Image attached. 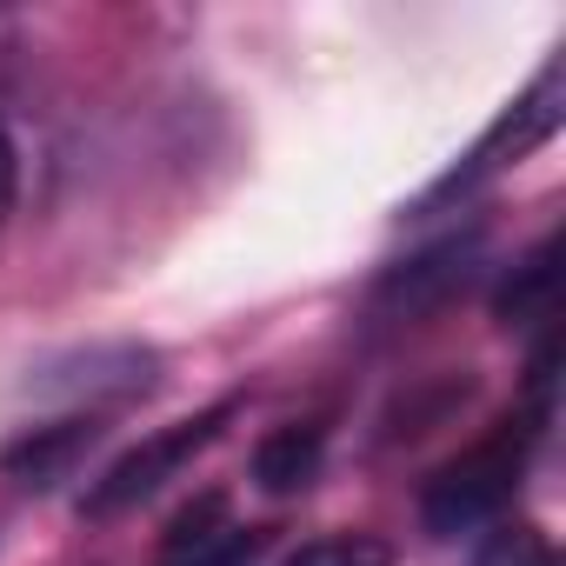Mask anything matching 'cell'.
<instances>
[{
	"label": "cell",
	"mask_w": 566,
	"mask_h": 566,
	"mask_svg": "<svg viewBox=\"0 0 566 566\" xmlns=\"http://www.w3.org/2000/svg\"><path fill=\"white\" fill-rule=\"evenodd\" d=\"M539 440V413L533 420H500L486 440H473L460 460H447L427 493H420V520L427 533L453 539V533H473L486 520L506 513V500L520 493V473H526V453Z\"/></svg>",
	"instance_id": "1"
},
{
	"label": "cell",
	"mask_w": 566,
	"mask_h": 566,
	"mask_svg": "<svg viewBox=\"0 0 566 566\" xmlns=\"http://www.w3.org/2000/svg\"><path fill=\"white\" fill-rule=\"evenodd\" d=\"M467 253H473V240H447V247H433V253H420V260H400V273L380 280V307L420 314L427 301H440L453 280L467 273Z\"/></svg>",
	"instance_id": "8"
},
{
	"label": "cell",
	"mask_w": 566,
	"mask_h": 566,
	"mask_svg": "<svg viewBox=\"0 0 566 566\" xmlns=\"http://www.w3.org/2000/svg\"><path fill=\"white\" fill-rule=\"evenodd\" d=\"M14 180H21V167H14V140H8V127H0V220H8V207H14Z\"/></svg>",
	"instance_id": "12"
},
{
	"label": "cell",
	"mask_w": 566,
	"mask_h": 566,
	"mask_svg": "<svg viewBox=\"0 0 566 566\" xmlns=\"http://www.w3.org/2000/svg\"><path fill=\"white\" fill-rule=\"evenodd\" d=\"M94 413H74V420H54V427H34L28 440H14L8 453H0V473H8L14 486H54L87 447H94Z\"/></svg>",
	"instance_id": "6"
},
{
	"label": "cell",
	"mask_w": 566,
	"mask_h": 566,
	"mask_svg": "<svg viewBox=\"0 0 566 566\" xmlns=\"http://www.w3.org/2000/svg\"><path fill=\"white\" fill-rule=\"evenodd\" d=\"M473 566H559V559H553V539L539 526H493V539L480 546Z\"/></svg>",
	"instance_id": "11"
},
{
	"label": "cell",
	"mask_w": 566,
	"mask_h": 566,
	"mask_svg": "<svg viewBox=\"0 0 566 566\" xmlns=\"http://www.w3.org/2000/svg\"><path fill=\"white\" fill-rule=\"evenodd\" d=\"M553 240H539L500 287V321L506 327H533V321H553Z\"/></svg>",
	"instance_id": "9"
},
{
	"label": "cell",
	"mask_w": 566,
	"mask_h": 566,
	"mask_svg": "<svg viewBox=\"0 0 566 566\" xmlns=\"http://www.w3.org/2000/svg\"><path fill=\"white\" fill-rule=\"evenodd\" d=\"M559 114H566V61L553 54L539 74H533V87L473 140V154L460 160V167H447L440 180H433V193L420 200V213H433V207H447V200H467L480 180H493L500 167H520L539 140H553L559 134Z\"/></svg>",
	"instance_id": "3"
},
{
	"label": "cell",
	"mask_w": 566,
	"mask_h": 566,
	"mask_svg": "<svg viewBox=\"0 0 566 566\" xmlns=\"http://www.w3.org/2000/svg\"><path fill=\"white\" fill-rule=\"evenodd\" d=\"M321 460H327V427L321 420H287L253 447V486L260 493H301V486H314Z\"/></svg>",
	"instance_id": "7"
},
{
	"label": "cell",
	"mask_w": 566,
	"mask_h": 566,
	"mask_svg": "<svg viewBox=\"0 0 566 566\" xmlns=\"http://www.w3.org/2000/svg\"><path fill=\"white\" fill-rule=\"evenodd\" d=\"M160 380V354L154 347H134V340H101V347H81V354H61L48 360L28 394L34 400H67V407H107V400H134Z\"/></svg>",
	"instance_id": "4"
},
{
	"label": "cell",
	"mask_w": 566,
	"mask_h": 566,
	"mask_svg": "<svg viewBox=\"0 0 566 566\" xmlns=\"http://www.w3.org/2000/svg\"><path fill=\"white\" fill-rule=\"evenodd\" d=\"M233 413H240V400H213V407H200V413H187V420H174V427H154L140 447H127L120 460H107V467L87 480L81 513H87V520H120V513H134V506L154 500L167 480H180V467H193V460L227 433Z\"/></svg>",
	"instance_id": "2"
},
{
	"label": "cell",
	"mask_w": 566,
	"mask_h": 566,
	"mask_svg": "<svg viewBox=\"0 0 566 566\" xmlns=\"http://www.w3.org/2000/svg\"><path fill=\"white\" fill-rule=\"evenodd\" d=\"M253 553H260V533L227 520V500L207 493L200 506H187L174 520V533L160 546V566H253Z\"/></svg>",
	"instance_id": "5"
},
{
	"label": "cell",
	"mask_w": 566,
	"mask_h": 566,
	"mask_svg": "<svg viewBox=\"0 0 566 566\" xmlns=\"http://www.w3.org/2000/svg\"><path fill=\"white\" fill-rule=\"evenodd\" d=\"M287 566H394V546L374 533H321L301 553H287Z\"/></svg>",
	"instance_id": "10"
}]
</instances>
